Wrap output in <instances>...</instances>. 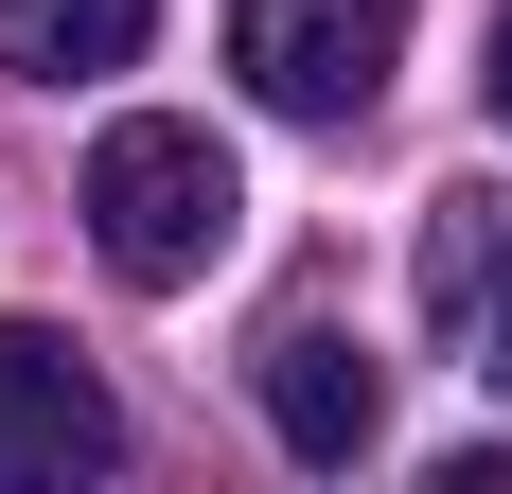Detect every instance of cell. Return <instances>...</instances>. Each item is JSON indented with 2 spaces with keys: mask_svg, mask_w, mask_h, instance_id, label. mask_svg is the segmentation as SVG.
<instances>
[{
  "mask_svg": "<svg viewBox=\"0 0 512 494\" xmlns=\"http://www.w3.org/2000/svg\"><path fill=\"white\" fill-rule=\"evenodd\" d=\"M389 53H407V0H230V71L283 124H371Z\"/></svg>",
  "mask_w": 512,
  "mask_h": 494,
  "instance_id": "cell-2",
  "label": "cell"
},
{
  "mask_svg": "<svg viewBox=\"0 0 512 494\" xmlns=\"http://www.w3.org/2000/svg\"><path fill=\"white\" fill-rule=\"evenodd\" d=\"M248 389H265V442L318 459V477H354V459L389 442V371H371L336 318H283V336L248 353Z\"/></svg>",
  "mask_w": 512,
  "mask_h": 494,
  "instance_id": "cell-4",
  "label": "cell"
},
{
  "mask_svg": "<svg viewBox=\"0 0 512 494\" xmlns=\"http://www.w3.org/2000/svg\"><path fill=\"white\" fill-rule=\"evenodd\" d=\"M230 230H248V177H230L212 124H159V106H142V124H106V142H89V247H106L142 300L195 283Z\"/></svg>",
  "mask_w": 512,
  "mask_h": 494,
  "instance_id": "cell-1",
  "label": "cell"
},
{
  "mask_svg": "<svg viewBox=\"0 0 512 494\" xmlns=\"http://www.w3.org/2000/svg\"><path fill=\"white\" fill-rule=\"evenodd\" d=\"M424 318H442V353H460L477 389H512V195L495 177L424 212Z\"/></svg>",
  "mask_w": 512,
  "mask_h": 494,
  "instance_id": "cell-5",
  "label": "cell"
},
{
  "mask_svg": "<svg viewBox=\"0 0 512 494\" xmlns=\"http://www.w3.org/2000/svg\"><path fill=\"white\" fill-rule=\"evenodd\" d=\"M477 89H495V124H512V0H495V36H477Z\"/></svg>",
  "mask_w": 512,
  "mask_h": 494,
  "instance_id": "cell-7",
  "label": "cell"
},
{
  "mask_svg": "<svg viewBox=\"0 0 512 494\" xmlns=\"http://www.w3.org/2000/svg\"><path fill=\"white\" fill-rule=\"evenodd\" d=\"M124 459V406L89 389V353L53 318H0V494H53V477H106Z\"/></svg>",
  "mask_w": 512,
  "mask_h": 494,
  "instance_id": "cell-3",
  "label": "cell"
},
{
  "mask_svg": "<svg viewBox=\"0 0 512 494\" xmlns=\"http://www.w3.org/2000/svg\"><path fill=\"white\" fill-rule=\"evenodd\" d=\"M142 36H159V0H0V71H18V89H89V71H124Z\"/></svg>",
  "mask_w": 512,
  "mask_h": 494,
  "instance_id": "cell-6",
  "label": "cell"
}]
</instances>
